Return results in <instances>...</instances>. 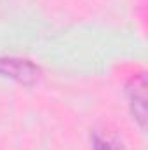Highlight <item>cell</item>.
<instances>
[{"mask_svg":"<svg viewBox=\"0 0 148 150\" xmlns=\"http://www.w3.org/2000/svg\"><path fill=\"white\" fill-rule=\"evenodd\" d=\"M0 77L11 79L21 86H33L42 77V68L28 58L0 56Z\"/></svg>","mask_w":148,"mask_h":150,"instance_id":"1","label":"cell"},{"mask_svg":"<svg viewBox=\"0 0 148 150\" xmlns=\"http://www.w3.org/2000/svg\"><path fill=\"white\" fill-rule=\"evenodd\" d=\"M125 94L129 100V108L132 119L141 129L147 127V75L145 72L132 75L125 84Z\"/></svg>","mask_w":148,"mask_h":150,"instance_id":"2","label":"cell"},{"mask_svg":"<svg viewBox=\"0 0 148 150\" xmlns=\"http://www.w3.org/2000/svg\"><path fill=\"white\" fill-rule=\"evenodd\" d=\"M92 150H124L122 140L115 133H105V131H92L91 134Z\"/></svg>","mask_w":148,"mask_h":150,"instance_id":"3","label":"cell"}]
</instances>
